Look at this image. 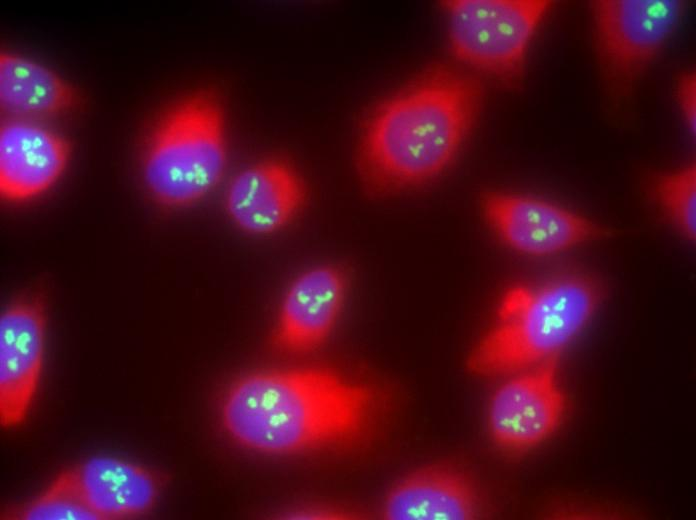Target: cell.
Here are the masks:
<instances>
[{"mask_svg":"<svg viewBox=\"0 0 696 520\" xmlns=\"http://www.w3.org/2000/svg\"><path fill=\"white\" fill-rule=\"evenodd\" d=\"M377 404L372 386L328 368L271 369L230 385L220 421L239 446L287 456L356 441L370 427Z\"/></svg>","mask_w":696,"mask_h":520,"instance_id":"6da1fadb","label":"cell"},{"mask_svg":"<svg viewBox=\"0 0 696 520\" xmlns=\"http://www.w3.org/2000/svg\"><path fill=\"white\" fill-rule=\"evenodd\" d=\"M482 93L472 76L436 65L381 102L360 138L359 163L369 185L411 186L443 171L471 130Z\"/></svg>","mask_w":696,"mask_h":520,"instance_id":"7a4b0ae2","label":"cell"},{"mask_svg":"<svg viewBox=\"0 0 696 520\" xmlns=\"http://www.w3.org/2000/svg\"><path fill=\"white\" fill-rule=\"evenodd\" d=\"M601 296L599 284L580 273L509 288L495 323L469 355V369L512 375L559 357L591 321Z\"/></svg>","mask_w":696,"mask_h":520,"instance_id":"3957f363","label":"cell"},{"mask_svg":"<svg viewBox=\"0 0 696 520\" xmlns=\"http://www.w3.org/2000/svg\"><path fill=\"white\" fill-rule=\"evenodd\" d=\"M227 158L224 107L214 92L198 90L175 102L152 128L141 160L143 183L160 205L188 207L218 185Z\"/></svg>","mask_w":696,"mask_h":520,"instance_id":"277c9868","label":"cell"},{"mask_svg":"<svg viewBox=\"0 0 696 520\" xmlns=\"http://www.w3.org/2000/svg\"><path fill=\"white\" fill-rule=\"evenodd\" d=\"M549 0L443 2L452 52L503 81L521 77L530 43L552 7Z\"/></svg>","mask_w":696,"mask_h":520,"instance_id":"5b68a950","label":"cell"},{"mask_svg":"<svg viewBox=\"0 0 696 520\" xmlns=\"http://www.w3.org/2000/svg\"><path fill=\"white\" fill-rule=\"evenodd\" d=\"M596 50L609 82L627 88L658 56L684 13L680 0L590 2Z\"/></svg>","mask_w":696,"mask_h":520,"instance_id":"8992f818","label":"cell"},{"mask_svg":"<svg viewBox=\"0 0 696 520\" xmlns=\"http://www.w3.org/2000/svg\"><path fill=\"white\" fill-rule=\"evenodd\" d=\"M559 357L510 375L493 393L487 411L492 440L507 451H525L552 436L566 411L558 377Z\"/></svg>","mask_w":696,"mask_h":520,"instance_id":"52a82bcc","label":"cell"},{"mask_svg":"<svg viewBox=\"0 0 696 520\" xmlns=\"http://www.w3.org/2000/svg\"><path fill=\"white\" fill-rule=\"evenodd\" d=\"M482 209L498 238L528 256L563 253L600 234L587 217L538 197L491 192L483 197Z\"/></svg>","mask_w":696,"mask_h":520,"instance_id":"ba28073f","label":"cell"},{"mask_svg":"<svg viewBox=\"0 0 696 520\" xmlns=\"http://www.w3.org/2000/svg\"><path fill=\"white\" fill-rule=\"evenodd\" d=\"M46 313L36 298L7 306L0 316V423L17 428L38 393L45 354Z\"/></svg>","mask_w":696,"mask_h":520,"instance_id":"9c48e42d","label":"cell"},{"mask_svg":"<svg viewBox=\"0 0 696 520\" xmlns=\"http://www.w3.org/2000/svg\"><path fill=\"white\" fill-rule=\"evenodd\" d=\"M54 480L97 520L131 519L148 514L161 482L151 469L114 456H92L61 471Z\"/></svg>","mask_w":696,"mask_h":520,"instance_id":"30bf717a","label":"cell"},{"mask_svg":"<svg viewBox=\"0 0 696 520\" xmlns=\"http://www.w3.org/2000/svg\"><path fill=\"white\" fill-rule=\"evenodd\" d=\"M65 137L39 121L8 118L0 127V194L25 203L48 192L69 164Z\"/></svg>","mask_w":696,"mask_h":520,"instance_id":"8fae6325","label":"cell"},{"mask_svg":"<svg viewBox=\"0 0 696 520\" xmlns=\"http://www.w3.org/2000/svg\"><path fill=\"white\" fill-rule=\"evenodd\" d=\"M305 198L306 188L299 173L286 161L270 158L233 177L225 193V209L244 232L268 235L294 220Z\"/></svg>","mask_w":696,"mask_h":520,"instance_id":"7c38bea8","label":"cell"},{"mask_svg":"<svg viewBox=\"0 0 696 520\" xmlns=\"http://www.w3.org/2000/svg\"><path fill=\"white\" fill-rule=\"evenodd\" d=\"M346 291L344 274L330 265L313 267L289 285L273 332L276 348L304 354L320 347L332 333Z\"/></svg>","mask_w":696,"mask_h":520,"instance_id":"4fadbf2b","label":"cell"},{"mask_svg":"<svg viewBox=\"0 0 696 520\" xmlns=\"http://www.w3.org/2000/svg\"><path fill=\"white\" fill-rule=\"evenodd\" d=\"M478 498L459 471L428 467L398 481L385 496L382 515L389 520H468L477 515Z\"/></svg>","mask_w":696,"mask_h":520,"instance_id":"5bb4252c","label":"cell"},{"mask_svg":"<svg viewBox=\"0 0 696 520\" xmlns=\"http://www.w3.org/2000/svg\"><path fill=\"white\" fill-rule=\"evenodd\" d=\"M74 87L54 70L18 53L0 54V107L9 118L39 121L77 103Z\"/></svg>","mask_w":696,"mask_h":520,"instance_id":"9a60e30c","label":"cell"},{"mask_svg":"<svg viewBox=\"0 0 696 520\" xmlns=\"http://www.w3.org/2000/svg\"><path fill=\"white\" fill-rule=\"evenodd\" d=\"M654 196L670 223L687 240L696 237V165L689 163L662 173L653 184Z\"/></svg>","mask_w":696,"mask_h":520,"instance_id":"2e32d148","label":"cell"},{"mask_svg":"<svg viewBox=\"0 0 696 520\" xmlns=\"http://www.w3.org/2000/svg\"><path fill=\"white\" fill-rule=\"evenodd\" d=\"M6 516L18 520H97L89 509L54 479L42 492L11 509Z\"/></svg>","mask_w":696,"mask_h":520,"instance_id":"e0dca14e","label":"cell"},{"mask_svg":"<svg viewBox=\"0 0 696 520\" xmlns=\"http://www.w3.org/2000/svg\"><path fill=\"white\" fill-rule=\"evenodd\" d=\"M676 100L683 122L694 138L696 134V73L684 71L677 78Z\"/></svg>","mask_w":696,"mask_h":520,"instance_id":"ac0fdd59","label":"cell"}]
</instances>
